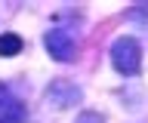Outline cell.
<instances>
[{
	"label": "cell",
	"instance_id": "cell-1",
	"mask_svg": "<svg viewBox=\"0 0 148 123\" xmlns=\"http://www.w3.org/2000/svg\"><path fill=\"white\" fill-rule=\"evenodd\" d=\"M111 62H114V68H117L120 74H139V68H142V49H139V43L133 37H117L114 43H111Z\"/></svg>",
	"mask_w": 148,
	"mask_h": 123
},
{
	"label": "cell",
	"instance_id": "cell-2",
	"mask_svg": "<svg viewBox=\"0 0 148 123\" xmlns=\"http://www.w3.org/2000/svg\"><path fill=\"white\" fill-rule=\"evenodd\" d=\"M74 37L68 31H49L46 34V52L56 58V62H71L74 58Z\"/></svg>",
	"mask_w": 148,
	"mask_h": 123
},
{
	"label": "cell",
	"instance_id": "cell-3",
	"mask_svg": "<svg viewBox=\"0 0 148 123\" xmlns=\"http://www.w3.org/2000/svg\"><path fill=\"white\" fill-rule=\"evenodd\" d=\"M46 99H49L56 108H71V105L80 102V89H77L74 83H68V80H56V83L49 86Z\"/></svg>",
	"mask_w": 148,
	"mask_h": 123
},
{
	"label": "cell",
	"instance_id": "cell-4",
	"mask_svg": "<svg viewBox=\"0 0 148 123\" xmlns=\"http://www.w3.org/2000/svg\"><path fill=\"white\" fill-rule=\"evenodd\" d=\"M28 111H25V105L22 102H0V123H25Z\"/></svg>",
	"mask_w": 148,
	"mask_h": 123
},
{
	"label": "cell",
	"instance_id": "cell-5",
	"mask_svg": "<svg viewBox=\"0 0 148 123\" xmlns=\"http://www.w3.org/2000/svg\"><path fill=\"white\" fill-rule=\"evenodd\" d=\"M25 49V40L18 34H0V56H18Z\"/></svg>",
	"mask_w": 148,
	"mask_h": 123
},
{
	"label": "cell",
	"instance_id": "cell-6",
	"mask_svg": "<svg viewBox=\"0 0 148 123\" xmlns=\"http://www.w3.org/2000/svg\"><path fill=\"white\" fill-rule=\"evenodd\" d=\"M74 123H105V120H102V114H96V111H83V114H77Z\"/></svg>",
	"mask_w": 148,
	"mask_h": 123
},
{
	"label": "cell",
	"instance_id": "cell-7",
	"mask_svg": "<svg viewBox=\"0 0 148 123\" xmlns=\"http://www.w3.org/2000/svg\"><path fill=\"white\" fill-rule=\"evenodd\" d=\"M3 99H6V86L0 83V102H3Z\"/></svg>",
	"mask_w": 148,
	"mask_h": 123
}]
</instances>
